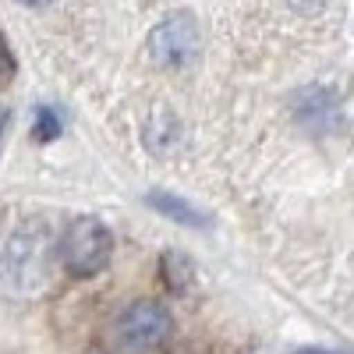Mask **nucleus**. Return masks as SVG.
I'll list each match as a JSON object with an SVG mask.
<instances>
[{
	"label": "nucleus",
	"instance_id": "1",
	"mask_svg": "<svg viewBox=\"0 0 354 354\" xmlns=\"http://www.w3.org/2000/svg\"><path fill=\"white\" fill-rule=\"evenodd\" d=\"M50 277V234L39 220H25L0 252V290L11 298H32Z\"/></svg>",
	"mask_w": 354,
	"mask_h": 354
},
{
	"label": "nucleus",
	"instance_id": "2",
	"mask_svg": "<svg viewBox=\"0 0 354 354\" xmlns=\"http://www.w3.org/2000/svg\"><path fill=\"white\" fill-rule=\"evenodd\" d=\"M113 255V234L103 220L96 216H78L61 241V259L68 266L71 277H96L100 270H106V262Z\"/></svg>",
	"mask_w": 354,
	"mask_h": 354
},
{
	"label": "nucleus",
	"instance_id": "3",
	"mask_svg": "<svg viewBox=\"0 0 354 354\" xmlns=\"http://www.w3.org/2000/svg\"><path fill=\"white\" fill-rule=\"evenodd\" d=\"M202 36L192 15H170L167 21H160L149 36V53L156 57V64L163 68H185L198 57Z\"/></svg>",
	"mask_w": 354,
	"mask_h": 354
},
{
	"label": "nucleus",
	"instance_id": "4",
	"mask_svg": "<svg viewBox=\"0 0 354 354\" xmlns=\"http://www.w3.org/2000/svg\"><path fill=\"white\" fill-rule=\"evenodd\" d=\"M174 330V319L170 312L160 305V301H149L142 298L135 305H128L121 312V319H117V333H121V340L131 347V351H149V347H160Z\"/></svg>",
	"mask_w": 354,
	"mask_h": 354
},
{
	"label": "nucleus",
	"instance_id": "5",
	"mask_svg": "<svg viewBox=\"0 0 354 354\" xmlns=\"http://www.w3.org/2000/svg\"><path fill=\"white\" fill-rule=\"evenodd\" d=\"M153 205V209H160L163 216H170V220H177V223H192V227H205V220H202V213L198 209H192L188 202H181V198H174V195H167V192H153L149 198H145Z\"/></svg>",
	"mask_w": 354,
	"mask_h": 354
},
{
	"label": "nucleus",
	"instance_id": "6",
	"mask_svg": "<svg viewBox=\"0 0 354 354\" xmlns=\"http://www.w3.org/2000/svg\"><path fill=\"white\" fill-rule=\"evenodd\" d=\"M57 131H61V124H57V113H53V110H39V113H36V138H53Z\"/></svg>",
	"mask_w": 354,
	"mask_h": 354
},
{
	"label": "nucleus",
	"instance_id": "7",
	"mask_svg": "<svg viewBox=\"0 0 354 354\" xmlns=\"http://www.w3.org/2000/svg\"><path fill=\"white\" fill-rule=\"evenodd\" d=\"M11 75H15V57H11V50H8L4 36H0V85H4Z\"/></svg>",
	"mask_w": 354,
	"mask_h": 354
},
{
	"label": "nucleus",
	"instance_id": "8",
	"mask_svg": "<svg viewBox=\"0 0 354 354\" xmlns=\"http://www.w3.org/2000/svg\"><path fill=\"white\" fill-rule=\"evenodd\" d=\"M287 4H290L294 11H305V15H312V11H319V8H326V0H287Z\"/></svg>",
	"mask_w": 354,
	"mask_h": 354
},
{
	"label": "nucleus",
	"instance_id": "9",
	"mask_svg": "<svg viewBox=\"0 0 354 354\" xmlns=\"http://www.w3.org/2000/svg\"><path fill=\"white\" fill-rule=\"evenodd\" d=\"M4 124H8V106H0V135H4Z\"/></svg>",
	"mask_w": 354,
	"mask_h": 354
},
{
	"label": "nucleus",
	"instance_id": "10",
	"mask_svg": "<svg viewBox=\"0 0 354 354\" xmlns=\"http://www.w3.org/2000/svg\"><path fill=\"white\" fill-rule=\"evenodd\" d=\"M25 8H43V4H50V0H21Z\"/></svg>",
	"mask_w": 354,
	"mask_h": 354
},
{
	"label": "nucleus",
	"instance_id": "11",
	"mask_svg": "<svg viewBox=\"0 0 354 354\" xmlns=\"http://www.w3.org/2000/svg\"><path fill=\"white\" fill-rule=\"evenodd\" d=\"M298 354H326V351H298Z\"/></svg>",
	"mask_w": 354,
	"mask_h": 354
}]
</instances>
